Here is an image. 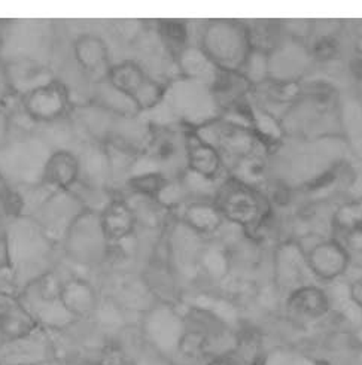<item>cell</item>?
Returning a JSON list of instances; mask_svg holds the SVG:
<instances>
[{"label": "cell", "instance_id": "21", "mask_svg": "<svg viewBox=\"0 0 362 365\" xmlns=\"http://www.w3.org/2000/svg\"><path fill=\"white\" fill-rule=\"evenodd\" d=\"M176 142L167 131H154L148 142V154L155 161L167 163L176 155Z\"/></svg>", "mask_w": 362, "mask_h": 365}, {"label": "cell", "instance_id": "28", "mask_svg": "<svg viewBox=\"0 0 362 365\" xmlns=\"http://www.w3.org/2000/svg\"><path fill=\"white\" fill-rule=\"evenodd\" d=\"M209 365H242V361L234 354H225L210 361Z\"/></svg>", "mask_w": 362, "mask_h": 365}, {"label": "cell", "instance_id": "14", "mask_svg": "<svg viewBox=\"0 0 362 365\" xmlns=\"http://www.w3.org/2000/svg\"><path fill=\"white\" fill-rule=\"evenodd\" d=\"M136 221V212L121 198H113L100 212V222L110 245L120 243L133 235Z\"/></svg>", "mask_w": 362, "mask_h": 365}, {"label": "cell", "instance_id": "31", "mask_svg": "<svg viewBox=\"0 0 362 365\" xmlns=\"http://www.w3.org/2000/svg\"><path fill=\"white\" fill-rule=\"evenodd\" d=\"M251 365H266V361H264V358H255L251 362Z\"/></svg>", "mask_w": 362, "mask_h": 365}, {"label": "cell", "instance_id": "3", "mask_svg": "<svg viewBox=\"0 0 362 365\" xmlns=\"http://www.w3.org/2000/svg\"><path fill=\"white\" fill-rule=\"evenodd\" d=\"M202 49L218 69L242 72L252 53L248 27L227 20L212 21L203 33Z\"/></svg>", "mask_w": 362, "mask_h": 365}, {"label": "cell", "instance_id": "10", "mask_svg": "<svg viewBox=\"0 0 362 365\" xmlns=\"http://www.w3.org/2000/svg\"><path fill=\"white\" fill-rule=\"evenodd\" d=\"M310 270L324 280H333L346 272L349 251L340 242L321 240L306 255Z\"/></svg>", "mask_w": 362, "mask_h": 365}, {"label": "cell", "instance_id": "4", "mask_svg": "<svg viewBox=\"0 0 362 365\" xmlns=\"http://www.w3.org/2000/svg\"><path fill=\"white\" fill-rule=\"evenodd\" d=\"M64 252L78 264H95L108 257V242L100 222V213L84 210L69 228L63 240Z\"/></svg>", "mask_w": 362, "mask_h": 365}, {"label": "cell", "instance_id": "1", "mask_svg": "<svg viewBox=\"0 0 362 365\" xmlns=\"http://www.w3.org/2000/svg\"><path fill=\"white\" fill-rule=\"evenodd\" d=\"M4 237L12 276H27L29 285L51 272L56 243L48 239L38 222L29 215L11 220L4 230Z\"/></svg>", "mask_w": 362, "mask_h": 365}, {"label": "cell", "instance_id": "8", "mask_svg": "<svg viewBox=\"0 0 362 365\" xmlns=\"http://www.w3.org/2000/svg\"><path fill=\"white\" fill-rule=\"evenodd\" d=\"M69 106V94L58 81H51L23 97V109L27 117L42 124L61 120Z\"/></svg>", "mask_w": 362, "mask_h": 365}, {"label": "cell", "instance_id": "27", "mask_svg": "<svg viewBox=\"0 0 362 365\" xmlns=\"http://www.w3.org/2000/svg\"><path fill=\"white\" fill-rule=\"evenodd\" d=\"M11 121L8 113L0 108V148H2L11 135Z\"/></svg>", "mask_w": 362, "mask_h": 365}, {"label": "cell", "instance_id": "13", "mask_svg": "<svg viewBox=\"0 0 362 365\" xmlns=\"http://www.w3.org/2000/svg\"><path fill=\"white\" fill-rule=\"evenodd\" d=\"M185 151L188 168L194 173L209 180L218 176L224 160L218 153V149L210 142L205 140L200 135L191 131L185 139Z\"/></svg>", "mask_w": 362, "mask_h": 365}, {"label": "cell", "instance_id": "30", "mask_svg": "<svg viewBox=\"0 0 362 365\" xmlns=\"http://www.w3.org/2000/svg\"><path fill=\"white\" fill-rule=\"evenodd\" d=\"M355 49L358 56L362 58V30L358 33L356 38H355Z\"/></svg>", "mask_w": 362, "mask_h": 365}, {"label": "cell", "instance_id": "20", "mask_svg": "<svg viewBox=\"0 0 362 365\" xmlns=\"http://www.w3.org/2000/svg\"><path fill=\"white\" fill-rule=\"evenodd\" d=\"M334 225L343 233H352V231L362 233V198H355L341 205L334 213Z\"/></svg>", "mask_w": 362, "mask_h": 365}, {"label": "cell", "instance_id": "7", "mask_svg": "<svg viewBox=\"0 0 362 365\" xmlns=\"http://www.w3.org/2000/svg\"><path fill=\"white\" fill-rule=\"evenodd\" d=\"M106 81L112 88L128 97L138 110L155 108L164 97V88L135 61L110 66L106 72Z\"/></svg>", "mask_w": 362, "mask_h": 365}, {"label": "cell", "instance_id": "18", "mask_svg": "<svg viewBox=\"0 0 362 365\" xmlns=\"http://www.w3.org/2000/svg\"><path fill=\"white\" fill-rule=\"evenodd\" d=\"M288 306L303 317L321 318L330 309V302L322 289L316 287H303L289 295Z\"/></svg>", "mask_w": 362, "mask_h": 365}, {"label": "cell", "instance_id": "16", "mask_svg": "<svg viewBox=\"0 0 362 365\" xmlns=\"http://www.w3.org/2000/svg\"><path fill=\"white\" fill-rule=\"evenodd\" d=\"M73 54L82 69L87 72L100 71L109 61L108 45L95 35H82L73 43Z\"/></svg>", "mask_w": 362, "mask_h": 365}, {"label": "cell", "instance_id": "17", "mask_svg": "<svg viewBox=\"0 0 362 365\" xmlns=\"http://www.w3.org/2000/svg\"><path fill=\"white\" fill-rule=\"evenodd\" d=\"M182 221L199 235H212L221 227L224 217L213 203H190L182 212Z\"/></svg>", "mask_w": 362, "mask_h": 365}, {"label": "cell", "instance_id": "23", "mask_svg": "<svg viewBox=\"0 0 362 365\" xmlns=\"http://www.w3.org/2000/svg\"><path fill=\"white\" fill-rule=\"evenodd\" d=\"M338 41L331 35L318 38L311 45V56L318 61H331L338 54Z\"/></svg>", "mask_w": 362, "mask_h": 365}, {"label": "cell", "instance_id": "9", "mask_svg": "<svg viewBox=\"0 0 362 365\" xmlns=\"http://www.w3.org/2000/svg\"><path fill=\"white\" fill-rule=\"evenodd\" d=\"M39 329V324L19 297L0 289V346L24 339Z\"/></svg>", "mask_w": 362, "mask_h": 365}, {"label": "cell", "instance_id": "6", "mask_svg": "<svg viewBox=\"0 0 362 365\" xmlns=\"http://www.w3.org/2000/svg\"><path fill=\"white\" fill-rule=\"evenodd\" d=\"M217 207L222 213L224 220H228L246 231H257L266 218L264 203L252 188L234 179L225 184L218 197Z\"/></svg>", "mask_w": 362, "mask_h": 365}, {"label": "cell", "instance_id": "26", "mask_svg": "<svg viewBox=\"0 0 362 365\" xmlns=\"http://www.w3.org/2000/svg\"><path fill=\"white\" fill-rule=\"evenodd\" d=\"M344 239H346V245H343L344 247L351 249V251L355 252H362V233L361 231H352V233H344Z\"/></svg>", "mask_w": 362, "mask_h": 365}, {"label": "cell", "instance_id": "24", "mask_svg": "<svg viewBox=\"0 0 362 365\" xmlns=\"http://www.w3.org/2000/svg\"><path fill=\"white\" fill-rule=\"evenodd\" d=\"M179 349L188 358H200L206 351V337L200 333H187L180 339Z\"/></svg>", "mask_w": 362, "mask_h": 365}, {"label": "cell", "instance_id": "29", "mask_svg": "<svg viewBox=\"0 0 362 365\" xmlns=\"http://www.w3.org/2000/svg\"><path fill=\"white\" fill-rule=\"evenodd\" d=\"M351 295H352V300L362 309V276L352 284Z\"/></svg>", "mask_w": 362, "mask_h": 365}, {"label": "cell", "instance_id": "19", "mask_svg": "<svg viewBox=\"0 0 362 365\" xmlns=\"http://www.w3.org/2000/svg\"><path fill=\"white\" fill-rule=\"evenodd\" d=\"M128 187L138 195L146 198H158L167 187V178L161 172H146L128 179Z\"/></svg>", "mask_w": 362, "mask_h": 365}, {"label": "cell", "instance_id": "25", "mask_svg": "<svg viewBox=\"0 0 362 365\" xmlns=\"http://www.w3.org/2000/svg\"><path fill=\"white\" fill-rule=\"evenodd\" d=\"M12 96H16V94H14V91L11 90L6 66L2 63V60H0V108H2V105Z\"/></svg>", "mask_w": 362, "mask_h": 365}, {"label": "cell", "instance_id": "15", "mask_svg": "<svg viewBox=\"0 0 362 365\" xmlns=\"http://www.w3.org/2000/svg\"><path fill=\"white\" fill-rule=\"evenodd\" d=\"M60 302L73 319H86L97 307V295L87 280L72 277L63 282Z\"/></svg>", "mask_w": 362, "mask_h": 365}, {"label": "cell", "instance_id": "12", "mask_svg": "<svg viewBox=\"0 0 362 365\" xmlns=\"http://www.w3.org/2000/svg\"><path fill=\"white\" fill-rule=\"evenodd\" d=\"M79 180L78 157L68 149H56L49 155L42 176V184L51 190L69 191Z\"/></svg>", "mask_w": 362, "mask_h": 365}, {"label": "cell", "instance_id": "11", "mask_svg": "<svg viewBox=\"0 0 362 365\" xmlns=\"http://www.w3.org/2000/svg\"><path fill=\"white\" fill-rule=\"evenodd\" d=\"M212 145L218 149L221 157L225 154L240 161L255 157L258 136L249 128L234 123H225L217 128L215 143Z\"/></svg>", "mask_w": 362, "mask_h": 365}, {"label": "cell", "instance_id": "5", "mask_svg": "<svg viewBox=\"0 0 362 365\" xmlns=\"http://www.w3.org/2000/svg\"><path fill=\"white\" fill-rule=\"evenodd\" d=\"M84 210L87 209L71 190H49L29 217L38 222L49 240L60 245L72 224Z\"/></svg>", "mask_w": 362, "mask_h": 365}, {"label": "cell", "instance_id": "22", "mask_svg": "<svg viewBox=\"0 0 362 365\" xmlns=\"http://www.w3.org/2000/svg\"><path fill=\"white\" fill-rule=\"evenodd\" d=\"M160 35L173 51L182 54L187 42V26L177 20H164L160 23Z\"/></svg>", "mask_w": 362, "mask_h": 365}, {"label": "cell", "instance_id": "2", "mask_svg": "<svg viewBox=\"0 0 362 365\" xmlns=\"http://www.w3.org/2000/svg\"><path fill=\"white\" fill-rule=\"evenodd\" d=\"M53 153L49 143L33 133L14 140L8 138L0 148V178L14 185H42L45 164Z\"/></svg>", "mask_w": 362, "mask_h": 365}]
</instances>
